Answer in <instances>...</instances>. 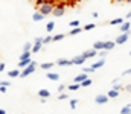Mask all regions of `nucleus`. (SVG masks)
Segmentation results:
<instances>
[{
  "instance_id": "12",
  "label": "nucleus",
  "mask_w": 131,
  "mask_h": 114,
  "mask_svg": "<svg viewBox=\"0 0 131 114\" xmlns=\"http://www.w3.org/2000/svg\"><path fill=\"white\" fill-rule=\"evenodd\" d=\"M31 58H25V59H20V62H18V69H25L26 66H29L31 64Z\"/></svg>"
},
{
  "instance_id": "13",
  "label": "nucleus",
  "mask_w": 131,
  "mask_h": 114,
  "mask_svg": "<svg viewBox=\"0 0 131 114\" xmlns=\"http://www.w3.org/2000/svg\"><path fill=\"white\" fill-rule=\"evenodd\" d=\"M104 64H105V59H104V58H101V59L96 61L95 64H92V67H93L95 70H98V69H102V67H104Z\"/></svg>"
},
{
  "instance_id": "21",
  "label": "nucleus",
  "mask_w": 131,
  "mask_h": 114,
  "mask_svg": "<svg viewBox=\"0 0 131 114\" xmlns=\"http://www.w3.org/2000/svg\"><path fill=\"white\" fill-rule=\"evenodd\" d=\"M93 49H95V50H101V49H104V41H96V43L93 44Z\"/></svg>"
},
{
  "instance_id": "1",
  "label": "nucleus",
  "mask_w": 131,
  "mask_h": 114,
  "mask_svg": "<svg viewBox=\"0 0 131 114\" xmlns=\"http://www.w3.org/2000/svg\"><path fill=\"white\" fill-rule=\"evenodd\" d=\"M23 72H20V78H26V76L32 75L34 72L37 70V62L35 61H31V64L29 66H26L25 69H21Z\"/></svg>"
},
{
  "instance_id": "18",
  "label": "nucleus",
  "mask_w": 131,
  "mask_h": 114,
  "mask_svg": "<svg viewBox=\"0 0 131 114\" xmlns=\"http://www.w3.org/2000/svg\"><path fill=\"white\" fill-rule=\"evenodd\" d=\"M119 93H121V91H117V90H113V88H111V90L107 93V96H108V99H113V97H117V96H119Z\"/></svg>"
},
{
  "instance_id": "9",
  "label": "nucleus",
  "mask_w": 131,
  "mask_h": 114,
  "mask_svg": "<svg viewBox=\"0 0 131 114\" xmlns=\"http://www.w3.org/2000/svg\"><path fill=\"white\" fill-rule=\"evenodd\" d=\"M47 72H49V70H47ZM46 78H47L49 81H53V82H57V81H60V78H61V76L58 75V73H53V72H49V73L46 75Z\"/></svg>"
},
{
  "instance_id": "44",
  "label": "nucleus",
  "mask_w": 131,
  "mask_h": 114,
  "mask_svg": "<svg viewBox=\"0 0 131 114\" xmlns=\"http://www.w3.org/2000/svg\"><path fill=\"white\" fill-rule=\"evenodd\" d=\"M130 73H131V69H127V70H125V72L122 73V76H125V75L128 76V75H130Z\"/></svg>"
},
{
  "instance_id": "33",
  "label": "nucleus",
  "mask_w": 131,
  "mask_h": 114,
  "mask_svg": "<svg viewBox=\"0 0 131 114\" xmlns=\"http://www.w3.org/2000/svg\"><path fill=\"white\" fill-rule=\"evenodd\" d=\"M76 105H78V99H70V108H72V110H75V108H76Z\"/></svg>"
},
{
  "instance_id": "32",
  "label": "nucleus",
  "mask_w": 131,
  "mask_h": 114,
  "mask_svg": "<svg viewBox=\"0 0 131 114\" xmlns=\"http://www.w3.org/2000/svg\"><path fill=\"white\" fill-rule=\"evenodd\" d=\"M41 46H43V44H34V46H32V49H31V52L37 53V52H38V50L41 49Z\"/></svg>"
},
{
  "instance_id": "36",
  "label": "nucleus",
  "mask_w": 131,
  "mask_h": 114,
  "mask_svg": "<svg viewBox=\"0 0 131 114\" xmlns=\"http://www.w3.org/2000/svg\"><path fill=\"white\" fill-rule=\"evenodd\" d=\"M67 97H69V94L64 93V91H63V93H60V96H58V99H60V100H64V99H67Z\"/></svg>"
},
{
  "instance_id": "19",
  "label": "nucleus",
  "mask_w": 131,
  "mask_h": 114,
  "mask_svg": "<svg viewBox=\"0 0 131 114\" xmlns=\"http://www.w3.org/2000/svg\"><path fill=\"white\" fill-rule=\"evenodd\" d=\"M82 32V28H78V26H75L70 32H69V35H78V34H81Z\"/></svg>"
},
{
  "instance_id": "2",
  "label": "nucleus",
  "mask_w": 131,
  "mask_h": 114,
  "mask_svg": "<svg viewBox=\"0 0 131 114\" xmlns=\"http://www.w3.org/2000/svg\"><path fill=\"white\" fill-rule=\"evenodd\" d=\"M53 6H55L53 3H43V5L37 6V9H38V12H40V14H43V15H49V14H52Z\"/></svg>"
},
{
  "instance_id": "42",
  "label": "nucleus",
  "mask_w": 131,
  "mask_h": 114,
  "mask_svg": "<svg viewBox=\"0 0 131 114\" xmlns=\"http://www.w3.org/2000/svg\"><path fill=\"white\" fill-rule=\"evenodd\" d=\"M6 91H8V88H6L5 85H0V93H3V94H5Z\"/></svg>"
},
{
  "instance_id": "8",
  "label": "nucleus",
  "mask_w": 131,
  "mask_h": 114,
  "mask_svg": "<svg viewBox=\"0 0 131 114\" xmlns=\"http://www.w3.org/2000/svg\"><path fill=\"white\" fill-rule=\"evenodd\" d=\"M55 66H61V67H69V66H72V61L70 59H66V58H60L57 62H55Z\"/></svg>"
},
{
  "instance_id": "7",
  "label": "nucleus",
  "mask_w": 131,
  "mask_h": 114,
  "mask_svg": "<svg viewBox=\"0 0 131 114\" xmlns=\"http://www.w3.org/2000/svg\"><path fill=\"white\" fill-rule=\"evenodd\" d=\"M85 59H90V58H95L96 55H98V50H95V49H92V50H87V52H82L81 53Z\"/></svg>"
},
{
  "instance_id": "4",
  "label": "nucleus",
  "mask_w": 131,
  "mask_h": 114,
  "mask_svg": "<svg viewBox=\"0 0 131 114\" xmlns=\"http://www.w3.org/2000/svg\"><path fill=\"white\" fill-rule=\"evenodd\" d=\"M128 40H130V32H122V35L119 38H116L114 43H116V44H124V43H127Z\"/></svg>"
},
{
  "instance_id": "25",
  "label": "nucleus",
  "mask_w": 131,
  "mask_h": 114,
  "mask_svg": "<svg viewBox=\"0 0 131 114\" xmlns=\"http://www.w3.org/2000/svg\"><path fill=\"white\" fill-rule=\"evenodd\" d=\"M67 88H69L70 91H76V90H79V88H81V85H79L78 82H75V84H72V85H70V87H67Z\"/></svg>"
},
{
  "instance_id": "30",
  "label": "nucleus",
  "mask_w": 131,
  "mask_h": 114,
  "mask_svg": "<svg viewBox=\"0 0 131 114\" xmlns=\"http://www.w3.org/2000/svg\"><path fill=\"white\" fill-rule=\"evenodd\" d=\"M43 3H53V0H35V6H40Z\"/></svg>"
},
{
  "instance_id": "38",
  "label": "nucleus",
  "mask_w": 131,
  "mask_h": 114,
  "mask_svg": "<svg viewBox=\"0 0 131 114\" xmlns=\"http://www.w3.org/2000/svg\"><path fill=\"white\" fill-rule=\"evenodd\" d=\"M69 24H70L72 28H75V26H79V20H73V21H70Z\"/></svg>"
},
{
  "instance_id": "10",
  "label": "nucleus",
  "mask_w": 131,
  "mask_h": 114,
  "mask_svg": "<svg viewBox=\"0 0 131 114\" xmlns=\"http://www.w3.org/2000/svg\"><path fill=\"white\" fill-rule=\"evenodd\" d=\"M130 28H131L130 20H127L125 23H124V21L121 23V31H122V32H130Z\"/></svg>"
},
{
  "instance_id": "39",
  "label": "nucleus",
  "mask_w": 131,
  "mask_h": 114,
  "mask_svg": "<svg viewBox=\"0 0 131 114\" xmlns=\"http://www.w3.org/2000/svg\"><path fill=\"white\" fill-rule=\"evenodd\" d=\"M34 44H43V38L41 37L35 38V40H34Z\"/></svg>"
},
{
  "instance_id": "5",
  "label": "nucleus",
  "mask_w": 131,
  "mask_h": 114,
  "mask_svg": "<svg viewBox=\"0 0 131 114\" xmlns=\"http://www.w3.org/2000/svg\"><path fill=\"white\" fill-rule=\"evenodd\" d=\"M70 61H72V66H81V64H84V62H85V58H84L82 55H78V56L72 58Z\"/></svg>"
},
{
  "instance_id": "22",
  "label": "nucleus",
  "mask_w": 131,
  "mask_h": 114,
  "mask_svg": "<svg viewBox=\"0 0 131 114\" xmlns=\"http://www.w3.org/2000/svg\"><path fill=\"white\" fill-rule=\"evenodd\" d=\"M131 113V105L128 104V105H125L122 110H121V114H130Z\"/></svg>"
},
{
  "instance_id": "46",
  "label": "nucleus",
  "mask_w": 131,
  "mask_h": 114,
  "mask_svg": "<svg viewBox=\"0 0 131 114\" xmlns=\"http://www.w3.org/2000/svg\"><path fill=\"white\" fill-rule=\"evenodd\" d=\"M92 17H93V18H98L99 14H98V12H93V14H92Z\"/></svg>"
},
{
  "instance_id": "40",
  "label": "nucleus",
  "mask_w": 131,
  "mask_h": 114,
  "mask_svg": "<svg viewBox=\"0 0 131 114\" xmlns=\"http://www.w3.org/2000/svg\"><path fill=\"white\" fill-rule=\"evenodd\" d=\"M0 85H5V87H9V85H11V81H0Z\"/></svg>"
},
{
  "instance_id": "20",
  "label": "nucleus",
  "mask_w": 131,
  "mask_h": 114,
  "mask_svg": "<svg viewBox=\"0 0 131 114\" xmlns=\"http://www.w3.org/2000/svg\"><path fill=\"white\" fill-rule=\"evenodd\" d=\"M79 85H81V87H90V85H92V79H90V78H85L82 82H79Z\"/></svg>"
},
{
  "instance_id": "37",
  "label": "nucleus",
  "mask_w": 131,
  "mask_h": 114,
  "mask_svg": "<svg viewBox=\"0 0 131 114\" xmlns=\"http://www.w3.org/2000/svg\"><path fill=\"white\" fill-rule=\"evenodd\" d=\"M31 49H32V43H25L23 50H31Z\"/></svg>"
},
{
  "instance_id": "48",
  "label": "nucleus",
  "mask_w": 131,
  "mask_h": 114,
  "mask_svg": "<svg viewBox=\"0 0 131 114\" xmlns=\"http://www.w3.org/2000/svg\"><path fill=\"white\" fill-rule=\"evenodd\" d=\"M114 2H125V0H114Z\"/></svg>"
},
{
  "instance_id": "34",
  "label": "nucleus",
  "mask_w": 131,
  "mask_h": 114,
  "mask_svg": "<svg viewBox=\"0 0 131 114\" xmlns=\"http://www.w3.org/2000/svg\"><path fill=\"white\" fill-rule=\"evenodd\" d=\"M49 43H52V35H47L46 38H43V46L44 44H49Z\"/></svg>"
},
{
  "instance_id": "45",
  "label": "nucleus",
  "mask_w": 131,
  "mask_h": 114,
  "mask_svg": "<svg viewBox=\"0 0 131 114\" xmlns=\"http://www.w3.org/2000/svg\"><path fill=\"white\" fill-rule=\"evenodd\" d=\"M5 67H6V64H3V62H0V72H3V70H5Z\"/></svg>"
},
{
  "instance_id": "26",
  "label": "nucleus",
  "mask_w": 131,
  "mask_h": 114,
  "mask_svg": "<svg viewBox=\"0 0 131 114\" xmlns=\"http://www.w3.org/2000/svg\"><path fill=\"white\" fill-rule=\"evenodd\" d=\"M8 76L9 78H17V76H20V70H11V72H8Z\"/></svg>"
},
{
  "instance_id": "47",
  "label": "nucleus",
  "mask_w": 131,
  "mask_h": 114,
  "mask_svg": "<svg viewBox=\"0 0 131 114\" xmlns=\"http://www.w3.org/2000/svg\"><path fill=\"white\" fill-rule=\"evenodd\" d=\"M0 114H6V111H5L3 108H0Z\"/></svg>"
},
{
  "instance_id": "27",
  "label": "nucleus",
  "mask_w": 131,
  "mask_h": 114,
  "mask_svg": "<svg viewBox=\"0 0 131 114\" xmlns=\"http://www.w3.org/2000/svg\"><path fill=\"white\" fill-rule=\"evenodd\" d=\"M107 53H108V50L101 49V50H98V55H96V56H99V58H105V56H107Z\"/></svg>"
},
{
  "instance_id": "43",
  "label": "nucleus",
  "mask_w": 131,
  "mask_h": 114,
  "mask_svg": "<svg viewBox=\"0 0 131 114\" xmlns=\"http://www.w3.org/2000/svg\"><path fill=\"white\" fill-rule=\"evenodd\" d=\"M122 90H125L127 93H130V90H131V85H130V84H128L127 87H122Z\"/></svg>"
},
{
  "instance_id": "11",
  "label": "nucleus",
  "mask_w": 131,
  "mask_h": 114,
  "mask_svg": "<svg viewBox=\"0 0 131 114\" xmlns=\"http://www.w3.org/2000/svg\"><path fill=\"white\" fill-rule=\"evenodd\" d=\"M114 46H116V43H114V41H104V49H105V50H108V52H110V50H113V49H114Z\"/></svg>"
},
{
  "instance_id": "17",
  "label": "nucleus",
  "mask_w": 131,
  "mask_h": 114,
  "mask_svg": "<svg viewBox=\"0 0 131 114\" xmlns=\"http://www.w3.org/2000/svg\"><path fill=\"white\" fill-rule=\"evenodd\" d=\"M44 17H46V15H43V14H40V12L37 11V12L32 15V20L34 21H41V20H44Z\"/></svg>"
},
{
  "instance_id": "6",
  "label": "nucleus",
  "mask_w": 131,
  "mask_h": 114,
  "mask_svg": "<svg viewBox=\"0 0 131 114\" xmlns=\"http://www.w3.org/2000/svg\"><path fill=\"white\" fill-rule=\"evenodd\" d=\"M95 102H96L98 105H104V104L108 102V96H107V94H98V96L95 97Z\"/></svg>"
},
{
  "instance_id": "31",
  "label": "nucleus",
  "mask_w": 131,
  "mask_h": 114,
  "mask_svg": "<svg viewBox=\"0 0 131 114\" xmlns=\"http://www.w3.org/2000/svg\"><path fill=\"white\" fill-rule=\"evenodd\" d=\"M122 21H124L122 18H114V20H111V21H110V24H111V26H116V24H121Z\"/></svg>"
},
{
  "instance_id": "3",
  "label": "nucleus",
  "mask_w": 131,
  "mask_h": 114,
  "mask_svg": "<svg viewBox=\"0 0 131 114\" xmlns=\"http://www.w3.org/2000/svg\"><path fill=\"white\" fill-rule=\"evenodd\" d=\"M64 12H66V3H58V5H55L53 9H52V14H53L55 17H63Z\"/></svg>"
},
{
  "instance_id": "28",
  "label": "nucleus",
  "mask_w": 131,
  "mask_h": 114,
  "mask_svg": "<svg viewBox=\"0 0 131 114\" xmlns=\"http://www.w3.org/2000/svg\"><path fill=\"white\" fill-rule=\"evenodd\" d=\"M66 34H58V35H53L52 37V41H61V40H64Z\"/></svg>"
},
{
  "instance_id": "29",
  "label": "nucleus",
  "mask_w": 131,
  "mask_h": 114,
  "mask_svg": "<svg viewBox=\"0 0 131 114\" xmlns=\"http://www.w3.org/2000/svg\"><path fill=\"white\" fill-rule=\"evenodd\" d=\"M95 28H96L95 23H89V24H85V26L82 28V31H92V29H95Z\"/></svg>"
},
{
  "instance_id": "35",
  "label": "nucleus",
  "mask_w": 131,
  "mask_h": 114,
  "mask_svg": "<svg viewBox=\"0 0 131 114\" xmlns=\"http://www.w3.org/2000/svg\"><path fill=\"white\" fill-rule=\"evenodd\" d=\"M113 90H117V91H122V85H119V82H114V84H113Z\"/></svg>"
},
{
  "instance_id": "41",
  "label": "nucleus",
  "mask_w": 131,
  "mask_h": 114,
  "mask_svg": "<svg viewBox=\"0 0 131 114\" xmlns=\"http://www.w3.org/2000/svg\"><path fill=\"white\" fill-rule=\"evenodd\" d=\"M64 88H67V87L61 84V85H58V88H57V90H58V93H63V91H64Z\"/></svg>"
},
{
  "instance_id": "14",
  "label": "nucleus",
  "mask_w": 131,
  "mask_h": 114,
  "mask_svg": "<svg viewBox=\"0 0 131 114\" xmlns=\"http://www.w3.org/2000/svg\"><path fill=\"white\" fill-rule=\"evenodd\" d=\"M38 96L40 97H50V91L49 90H46V88H40V91H38Z\"/></svg>"
},
{
  "instance_id": "23",
  "label": "nucleus",
  "mask_w": 131,
  "mask_h": 114,
  "mask_svg": "<svg viewBox=\"0 0 131 114\" xmlns=\"http://www.w3.org/2000/svg\"><path fill=\"white\" fill-rule=\"evenodd\" d=\"M53 29H55V23H53V21H49V23H47V26H46V31L50 34Z\"/></svg>"
},
{
  "instance_id": "15",
  "label": "nucleus",
  "mask_w": 131,
  "mask_h": 114,
  "mask_svg": "<svg viewBox=\"0 0 131 114\" xmlns=\"http://www.w3.org/2000/svg\"><path fill=\"white\" fill-rule=\"evenodd\" d=\"M53 66H55V62H44V64H40V69H43V70H52Z\"/></svg>"
},
{
  "instance_id": "16",
  "label": "nucleus",
  "mask_w": 131,
  "mask_h": 114,
  "mask_svg": "<svg viewBox=\"0 0 131 114\" xmlns=\"http://www.w3.org/2000/svg\"><path fill=\"white\" fill-rule=\"evenodd\" d=\"M85 78H89V73H84V72H82V73H79V75L75 78V82H78V84H79V82H82Z\"/></svg>"
},
{
  "instance_id": "24",
  "label": "nucleus",
  "mask_w": 131,
  "mask_h": 114,
  "mask_svg": "<svg viewBox=\"0 0 131 114\" xmlns=\"http://www.w3.org/2000/svg\"><path fill=\"white\" fill-rule=\"evenodd\" d=\"M82 72L84 73H93V72H96L92 66H85V67H82Z\"/></svg>"
}]
</instances>
